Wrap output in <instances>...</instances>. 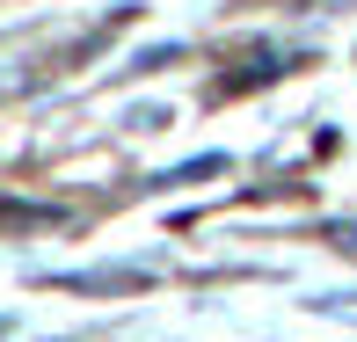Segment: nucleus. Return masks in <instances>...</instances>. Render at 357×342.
I'll return each mask as SVG.
<instances>
[{
	"mask_svg": "<svg viewBox=\"0 0 357 342\" xmlns=\"http://www.w3.org/2000/svg\"><path fill=\"white\" fill-rule=\"evenodd\" d=\"M335 240H350V255H357V226H343V233H335Z\"/></svg>",
	"mask_w": 357,
	"mask_h": 342,
	"instance_id": "nucleus-1",
	"label": "nucleus"
}]
</instances>
